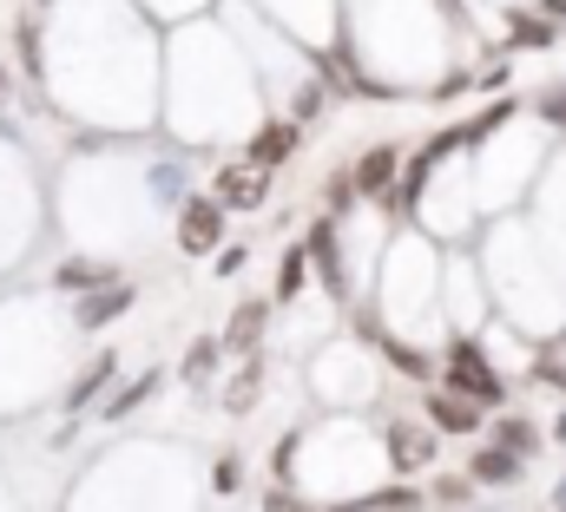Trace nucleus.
Wrapping results in <instances>:
<instances>
[{
    "label": "nucleus",
    "instance_id": "nucleus-1",
    "mask_svg": "<svg viewBox=\"0 0 566 512\" xmlns=\"http://www.w3.org/2000/svg\"><path fill=\"white\" fill-rule=\"evenodd\" d=\"M264 164H238V171H224L218 178V204H231V211H251L258 198H264Z\"/></svg>",
    "mask_w": 566,
    "mask_h": 512
},
{
    "label": "nucleus",
    "instance_id": "nucleus-2",
    "mask_svg": "<svg viewBox=\"0 0 566 512\" xmlns=\"http://www.w3.org/2000/svg\"><path fill=\"white\" fill-rule=\"evenodd\" d=\"M178 237H185V250L191 256H205L211 244H218V204H185V224H178Z\"/></svg>",
    "mask_w": 566,
    "mask_h": 512
},
{
    "label": "nucleus",
    "instance_id": "nucleus-3",
    "mask_svg": "<svg viewBox=\"0 0 566 512\" xmlns=\"http://www.w3.org/2000/svg\"><path fill=\"white\" fill-rule=\"evenodd\" d=\"M126 309H133V289H126V282H106V289H93V296L80 302V322L99 329V322H113V316H126Z\"/></svg>",
    "mask_w": 566,
    "mask_h": 512
},
{
    "label": "nucleus",
    "instance_id": "nucleus-4",
    "mask_svg": "<svg viewBox=\"0 0 566 512\" xmlns=\"http://www.w3.org/2000/svg\"><path fill=\"white\" fill-rule=\"evenodd\" d=\"M428 414H434V427H454V434L481 427V401H461V394H434Z\"/></svg>",
    "mask_w": 566,
    "mask_h": 512
},
{
    "label": "nucleus",
    "instance_id": "nucleus-5",
    "mask_svg": "<svg viewBox=\"0 0 566 512\" xmlns=\"http://www.w3.org/2000/svg\"><path fill=\"white\" fill-rule=\"evenodd\" d=\"M514 473H521V454H514V447H488V454L468 460V480H488V487H501V480H514Z\"/></svg>",
    "mask_w": 566,
    "mask_h": 512
},
{
    "label": "nucleus",
    "instance_id": "nucleus-6",
    "mask_svg": "<svg viewBox=\"0 0 566 512\" xmlns=\"http://www.w3.org/2000/svg\"><path fill=\"white\" fill-rule=\"evenodd\" d=\"M434 460V427H396V467H428Z\"/></svg>",
    "mask_w": 566,
    "mask_h": 512
},
{
    "label": "nucleus",
    "instance_id": "nucleus-7",
    "mask_svg": "<svg viewBox=\"0 0 566 512\" xmlns=\"http://www.w3.org/2000/svg\"><path fill=\"white\" fill-rule=\"evenodd\" d=\"M258 329H264V309H258V302H244V309L231 316V335H224V349H231V355H251Z\"/></svg>",
    "mask_w": 566,
    "mask_h": 512
},
{
    "label": "nucleus",
    "instance_id": "nucleus-8",
    "mask_svg": "<svg viewBox=\"0 0 566 512\" xmlns=\"http://www.w3.org/2000/svg\"><path fill=\"white\" fill-rule=\"evenodd\" d=\"M389 171H396V151H369V158L356 164V191H382Z\"/></svg>",
    "mask_w": 566,
    "mask_h": 512
},
{
    "label": "nucleus",
    "instance_id": "nucleus-9",
    "mask_svg": "<svg viewBox=\"0 0 566 512\" xmlns=\"http://www.w3.org/2000/svg\"><path fill=\"white\" fill-rule=\"evenodd\" d=\"M106 375H113V355H99V362H93V369H86V375L73 382V394H66V407H86V401H93V394L106 387Z\"/></svg>",
    "mask_w": 566,
    "mask_h": 512
},
{
    "label": "nucleus",
    "instance_id": "nucleus-10",
    "mask_svg": "<svg viewBox=\"0 0 566 512\" xmlns=\"http://www.w3.org/2000/svg\"><path fill=\"white\" fill-rule=\"evenodd\" d=\"M211 369H218V342H198V349L185 355V382H205Z\"/></svg>",
    "mask_w": 566,
    "mask_h": 512
}]
</instances>
